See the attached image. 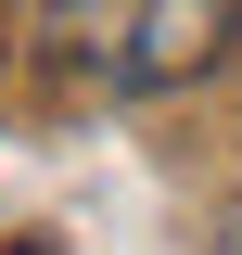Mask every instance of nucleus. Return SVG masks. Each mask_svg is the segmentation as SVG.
<instances>
[{
	"instance_id": "nucleus-1",
	"label": "nucleus",
	"mask_w": 242,
	"mask_h": 255,
	"mask_svg": "<svg viewBox=\"0 0 242 255\" xmlns=\"http://www.w3.org/2000/svg\"><path fill=\"white\" fill-rule=\"evenodd\" d=\"M242 38V0H38V64L77 90H179Z\"/></svg>"
},
{
	"instance_id": "nucleus-2",
	"label": "nucleus",
	"mask_w": 242,
	"mask_h": 255,
	"mask_svg": "<svg viewBox=\"0 0 242 255\" xmlns=\"http://www.w3.org/2000/svg\"><path fill=\"white\" fill-rule=\"evenodd\" d=\"M0 255H51V243H0Z\"/></svg>"
}]
</instances>
